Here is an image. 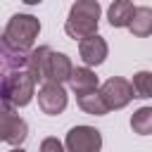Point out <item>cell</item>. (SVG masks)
Listing matches in <instances>:
<instances>
[{"instance_id":"1","label":"cell","mask_w":152,"mask_h":152,"mask_svg":"<svg viewBox=\"0 0 152 152\" xmlns=\"http://www.w3.org/2000/svg\"><path fill=\"white\" fill-rule=\"evenodd\" d=\"M100 14L102 7L97 0H76L69 10V17L64 21V31L69 38L83 40L88 36L97 33V24H100Z\"/></svg>"},{"instance_id":"2","label":"cell","mask_w":152,"mask_h":152,"mask_svg":"<svg viewBox=\"0 0 152 152\" xmlns=\"http://www.w3.org/2000/svg\"><path fill=\"white\" fill-rule=\"evenodd\" d=\"M40 33V21L33 17V14H14L7 26H5V43L19 52H28L33 50V43Z\"/></svg>"},{"instance_id":"3","label":"cell","mask_w":152,"mask_h":152,"mask_svg":"<svg viewBox=\"0 0 152 152\" xmlns=\"http://www.w3.org/2000/svg\"><path fill=\"white\" fill-rule=\"evenodd\" d=\"M36 76L28 69H14L5 76L0 86V97L14 107H26L36 95Z\"/></svg>"},{"instance_id":"4","label":"cell","mask_w":152,"mask_h":152,"mask_svg":"<svg viewBox=\"0 0 152 152\" xmlns=\"http://www.w3.org/2000/svg\"><path fill=\"white\" fill-rule=\"evenodd\" d=\"M28 135V126L26 121L17 114L14 104L0 100V142H10L14 147H19Z\"/></svg>"},{"instance_id":"5","label":"cell","mask_w":152,"mask_h":152,"mask_svg":"<svg viewBox=\"0 0 152 152\" xmlns=\"http://www.w3.org/2000/svg\"><path fill=\"white\" fill-rule=\"evenodd\" d=\"M66 152H100L102 150V133L93 126H74L64 140Z\"/></svg>"},{"instance_id":"6","label":"cell","mask_w":152,"mask_h":152,"mask_svg":"<svg viewBox=\"0 0 152 152\" xmlns=\"http://www.w3.org/2000/svg\"><path fill=\"white\" fill-rule=\"evenodd\" d=\"M100 93H102V97H104L109 112H112V109H124V107L135 97V93H133V83L126 81V78H121V76H112V78H107V81L100 86Z\"/></svg>"},{"instance_id":"7","label":"cell","mask_w":152,"mask_h":152,"mask_svg":"<svg viewBox=\"0 0 152 152\" xmlns=\"http://www.w3.org/2000/svg\"><path fill=\"white\" fill-rule=\"evenodd\" d=\"M66 90H64V83H52V81H45L38 90V107L43 114H50V116H57L66 109Z\"/></svg>"},{"instance_id":"8","label":"cell","mask_w":152,"mask_h":152,"mask_svg":"<svg viewBox=\"0 0 152 152\" xmlns=\"http://www.w3.org/2000/svg\"><path fill=\"white\" fill-rule=\"evenodd\" d=\"M74 71L71 59L64 52H55L50 50V55L45 57L43 71H40V81H52V83H69V76Z\"/></svg>"},{"instance_id":"9","label":"cell","mask_w":152,"mask_h":152,"mask_svg":"<svg viewBox=\"0 0 152 152\" xmlns=\"http://www.w3.org/2000/svg\"><path fill=\"white\" fill-rule=\"evenodd\" d=\"M107 52H109V45L102 36H88L83 40H78V55L83 59L86 66H97L107 59Z\"/></svg>"},{"instance_id":"10","label":"cell","mask_w":152,"mask_h":152,"mask_svg":"<svg viewBox=\"0 0 152 152\" xmlns=\"http://www.w3.org/2000/svg\"><path fill=\"white\" fill-rule=\"evenodd\" d=\"M100 81L95 76V71L90 66H76L69 76V88L76 93V95H83V93H90V90H97Z\"/></svg>"},{"instance_id":"11","label":"cell","mask_w":152,"mask_h":152,"mask_svg":"<svg viewBox=\"0 0 152 152\" xmlns=\"http://www.w3.org/2000/svg\"><path fill=\"white\" fill-rule=\"evenodd\" d=\"M133 12H135L133 0H114L107 10V19L114 28H124V26L128 28V24L133 19Z\"/></svg>"},{"instance_id":"12","label":"cell","mask_w":152,"mask_h":152,"mask_svg":"<svg viewBox=\"0 0 152 152\" xmlns=\"http://www.w3.org/2000/svg\"><path fill=\"white\" fill-rule=\"evenodd\" d=\"M128 31H131L135 38H147V36H152V7H147V5L135 7L133 19H131V24H128Z\"/></svg>"},{"instance_id":"13","label":"cell","mask_w":152,"mask_h":152,"mask_svg":"<svg viewBox=\"0 0 152 152\" xmlns=\"http://www.w3.org/2000/svg\"><path fill=\"white\" fill-rule=\"evenodd\" d=\"M76 102H78V107L86 114H93V116H104L109 112V107H107L100 88L97 90H90V93H83V95H76Z\"/></svg>"},{"instance_id":"14","label":"cell","mask_w":152,"mask_h":152,"mask_svg":"<svg viewBox=\"0 0 152 152\" xmlns=\"http://www.w3.org/2000/svg\"><path fill=\"white\" fill-rule=\"evenodd\" d=\"M131 128L138 135H152V107H140L131 116Z\"/></svg>"},{"instance_id":"15","label":"cell","mask_w":152,"mask_h":152,"mask_svg":"<svg viewBox=\"0 0 152 152\" xmlns=\"http://www.w3.org/2000/svg\"><path fill=\"white\" fill-rule=\"evenodd\" d=\"M133 93L135 97H152V71H138L133 74Z\"/></svg>"},{"instance_id":"16","label":"cell","mask_w":152,"mask_h":152,"mask_svg":"<svg viewBox=\"0 0 152 152\" xmlns=\"http://www.w3.org/2000/svg\"><path fill=\"white\" fill-rule=\"evenodd\" d=\"M40 152H66V147H64V142H59L57 138H43V142H40Z\"/></svg>"},{"instance_id":"17","label":"cell","mask_w":152,"mask_h":152,"mask_svg":"<svg viewBox=\"0 0 152 152\" xmlns=\"http://www.w3.org/2000/svg\"><path fill=\"white\" fill-rule=\"evenodd\" d=\"M21 2H24V5H40L43 0H21Z\"/></svg>"},{"instance_id":"18","label":"cell","mask_w":152,"mask_h":152,"mask_svg":"<svg viewBox=\"0 0 152 152\" xmlns=\"http://www.w3.org/2000/svg\"><path fill=\"white\" fill-rule=\"evenodd\" d=\"M10 152H26V150H21V147H12Z\"/></svg>"}]
</instances>
